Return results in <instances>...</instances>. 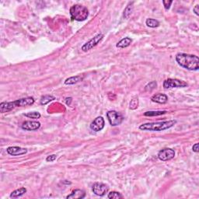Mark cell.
<instances>
[{
    "label": "cell",
    "mask_w": 199,
    "mask_h": 199,
    "mask_svg": "<svg viewBox=\"0 0 199 199\" xmlns=\"http://www.w3.org/2000/svg\"><path fill=\"white\" fill-rule=\"evenodd\" d=\"M57 156L56 155H51V156H48L46 158L47 162H53L56 160Z\"/></svg>",
    "instance_id": "27"
},
{
    "label": "cell",
    "mask_w": 199,
    "mask_h": 199,
    "mask_svg": "<svg viewBox=\"0 0 199 199\" xmlns=\"http://www.w3.org/2000/svg\"><path fill=\"white\" fill-rule=\"evenodd\" d=\"M108 198H114V199H119V198H123V195L121 193L117 192V191H111L107 195Z\"/></svg>",
    "instance_id": "22"
},
{
    "label": "cell",
    "mask_w": 199,
    "mask_h": 199,
    "mask_svg": "<svg viewBox=\"0 0 199 199\" xmlns=\"http://www.w3.org/2000/svg\"><path fill=\"white\" fill-rule=\"evenodd\" d=\"M146 24L149 27L151 28L158 27L160 26V22L155 19H152V18H149V19L146 20Z\"/></svg>",
    "instance_id": "18"
},
{
    "label": "cell",
    "mask_w": 199,
    "mask_h": 199,
    "mask_svg": "<svg viewBox=\"0 0 199 199\" xmlns=\"http://www.w3.org/2000/svg\"><path fill=\"white\" fill-rule=\"evenodd\" d=\"M193 11H194V13L196 14L197 16L199 15V5H196L194 7V9H193Z\"/></svg>",
    "instance_id": "29"
},
{
    "label": "cell",
    "mask_w": 199,
    "mask_h": 199,
    "mask_svg": "<svg viewBox=\"0 0 199 199\" xmlns=\"http://www.w3.org/2000/svg\"><path fill=\"white\" fill-rule=\"evenodd\" d=\"M27 192V189L25 187H21V188L16 189L14 191H13L10 194V197L16 198V197H21Z\"/></svg>",
    "instance_id": "17"
},
{
    "label": "cell",
    "mask_w": 199,
    "mask_h": 199,
    "mask_svg": "<svg viewBox=\"0 0 199 199\" xmlns=\"http://www.w3.org/2000/svg\"><path fill=\"white\" fill-rule=\"evenodd\" d=\"M107 117L111 126H118L123 122L124 117L119 112L115 110H110L107 113Z\"/></svg>",
    "instance_id": "5"
},
{
    "label": "cell",
    "mask_w": 199,
    "mask_h": 199,
    "mask_svg": "<svg viewBox=\"0 0 199 199\" xmlns=\"http://www.w3.org/2000/svg\"><path fill=\"white\" fill-rule=\"evenodd\" d=\"M176 61L179 65L187 70L197 71L199 69V59L194 55L179 53L176 55Z\"/></svg>",
    "instance_id": "1"
},
{
    "label": "cell",
    "mask_w": 199,
    "mask_h": 199,
    "mask_svg": "<svg viewBox=\"0 0 199 199\" xmlns=\"http://www.w3.org/2000/svg\"><path fill=\"white\" fill-rule=\"evenodd\" d=\"M177 123V121L171 120L167 121L153 122V123H146L141 125L139 129L143 131H152V132H161L167 130L173 127Z\"/></svg>",
    "instance_id": "3"
},
{
    "label": "cell",
    "mask_w": 199,
    "mask_h": 199,
    "mask_svg": "<svg viewBox=\"0 0 199 199\" xmlns=\"http://www.w3.org/2000/svg\"><path fill=\"white\" fill-rule=\"evenodd\" d=\"M34 103V99L33 97H26L16 100L13 102H2L0 103V112L5 113L9 112L18 107H26L32 105Z\"/></svg>",
    "instance_id": "2"
},
{
    "label": "cell",
    "mask_w": 199,
    "mask_h": 199,
    "mask_svg": "<svg viewBox=\"0 0 199 199\" xmlns=\"http://www.w3.org/2000/svg\"><path fill=\"white\" fill-rule=\"evenodd\" d=\"M132 10H133V6L132 5L129 4L127 7H126V9H125V12H124V16L125 18H128L129 16L132 14Z\"/></svg>",
    "instance_id": "24"
},
{
    "label": "cell",
    "mask_w": 199,
    "mask_h": 199,
    "mask_svg": "<svg viewBox=\"0 0 199 199\" xmlns=\"http://www.w3.org/2000/svg\"><path fill=\"white\" fill-rule=\"evenodd\" d=\"M167 110H158V111H147L144 114L145 116H149V117H153V116H159V115L164 114L167 113Z\"/></svg>",
    "instance_id": "20"
},
{
    "label": "cell",
    "mask_w": 199,
    "mask_h": 199,
    "mask_svg": "<svg viewBox=\"0 0 199 199\" xmlns=\"http://www.w3.org/2000/svg\"><path fill=\"white\" fill-rule=\"evenodd\" d=\"M24 116H26V117L29 118H33V119H38L41 118V114L39 112H30V113L27 114H24Z\"/></svg>",
    "instance_id": "21"
},
{
    "label": "cell",
    "mask_w": 199,
    "mask_h": 199,
    "mask_svg": "<svg viewBox=\"0 0 199 199\" xmlns=\"http://www.w3.org/2000/svg\"><path fill=\"white\" fill-rule=\"evenodd\" d=\"M187 86V83L183 80L177 79H167L163 82V87L165 89H172V88H182Z\"/></svg>",
    "instance_id": "6"
},
{
    "label": "cell",
    "mask_w": 199,
    "mask_h": 199,
    "mask_svg": "<svg viewBox=\"0 0 199 199\" xmlns=\"http://www.w3.org/2000/svg\"><path fill=\"white\" fill-rule=\"evenodd\" d=\"M156 86H157L156 82L153 81V82H151L150 83H149V84L146 86V91H151V90H153V89H154L155 88H156Z\"/></svg>",
    "instance_id": "25"
},
{
    "label": "cell",
    "mask_w": 199,
    "mask_h": 199,
    "mask_svg": "<svg viewBox=\"0 0 199 199\" xmlns=\"http://www.w3.org/2000/svg\"><path fill=\"white\" fill-rule=\"evenodd\" d=\"M175 156V152L172 149L165 148L160 150L158 153V158L161 161H168Z\"/></svg>",
    "instance_id": "7"
},
{
    "label": "cell",
    "mask_w": 199,
    "mask_h": 199,
    "mask_svg": "<svg viewBox=\"0 0 199 199\" xmlns=\"http://www.w3.org/2000/svg\"><path fill=\"white\" fill-rule=\"evenodd\" d=\"M172 2H173V1H168V0H163V5H164L165 9H170V5H171Z\"/></svg>",
    "instance_id": "26"
},
{
    "label": "cell",
    "mask_w": 199,
    "mask_h": 199,
    "mask_svg": "<svg viewBox=\"0 0 199 199\" xmlns=\"http://www.w3.org/2000/svg\"><path fill=\"white\" fill-rule=\"evenodd\" d=\"M70 15L74 20L84 21L87 19L89 11L84 5L76 4L70 8Z\"/></svg>",
    "instance_id": "4"
},
{
    "label": "cell",
    "mask_w": 199,
    "mask_h": 199,
    "mask_svg": "<svg viewBox=\"0 0 199 199\" xmlns=\"http://www.w3.org/2000/svg\"><path fill=\"white\" fill-rule=\"evenodd\" d=\"M83 79V77H82L81 76H73V77H70L69 79H67L65 81V85H73L76 84L77 82H80Z\"/></svg>",
    "instance_id": "15"
},
{
    "label": "cell",
    "mask_w": 199,
    "mask_h": 199,
    "mask_svg": "<svg viewBox=\"0 0 199 199\" xmlns=\"http://www.w3.org/2000/svg\"><path fill=\"white\" fill-rule=\"evenodd\" d=\"M132 42V40L131 39V38H125L122 40H121L117 44V47L118 48H127V47H128L129 45H131Z\"/></svg>",
    "instance_id": "16"
},
{
    "label": "cell",
    "mask_w": 199,
    "mask_h": 199,
    "mask_svg": "<svg viewBox=\"0 0 199 199\" xmlns=\"http://www.w3.org/2000/svg\"><path fill=\"white\" fill-rule=\"evenodd\" d=\"M22 128L26 131H35L38 130L41 127V123L35 121H27L22 125Z\"/></svg>",
    "instance_id": "12"
},
{
    "label": "cell",
    "mask_w": 199,
    "mask_h": 199,
    "mask_svg": "<svg viewBox=\"0 0 199 199\" xmlns=\"http://www.w3.org/2000/svg\"><path fill=\"white\" fill-rule=\"evenodd\" d=\"M151 100L155 103H166L168 100V96L166 94H163V93H157V94L153 95L151 97Z\"/></svg>",
    "instance_id": "14"
},
{
    "label": "cell",
    "mask_w": 199,
    "mask_h": 199,
    "mask_svg": "<svg viewBox=\"0 0 199 199\" xmlns=\"http://www.w3.org/2000/svg\"><path fill=\"white\" fill-rule=\"evenodd\" d=\"M104 119L102 117H97L93 120V121L91 123L90 128L93 131V132H100L104 128Z\"/></svg>",
    "instance_id": "10"
},
{
    "label": "cell",
    "mask_w": 199,
    "mask_h": 199,
    "mask_svg": "<svg viewBox=\"0 0 199 199\" xmlns=\"http://www.w3.org/2000/svg\"><path fill=\"white\" fill-rule=\"evenodd\" d=\"M55 98L53 96H50V95H45V96H43L41 99V105H46L47 103H48L49 102L54 100Z\"/></svg>",
    "instance_id": "19"
},
{
    "label": "cell",
    "mask_w": 199,
    "mask_h": 199,
    "mask_svg": "<svg viewBox=\"0 0 199 199\" xmlns=\"http://www.w3.org/2000/svg\"><path fill=\"white\" fill-rule=\"evenodd\" d=\"M138 105H139V100H138V98H134L131 100L130 103H129V108L131 110H136L138 107Z\"/></svg>",
    "instance_id": "23"
},
{
    "label": "cell",
    "mask_w": 199,
    "mask_h": 199,
    "mask_svg": "<svg viewBox=\"0 0 199 199\" xmlns=\"http://www.w3.org/2000/svg\"><path fill=\"white\" fill-rule=\"evenodd\" d=\"M6 152L11 156H21V155L26 154L27 153V149L24 148L19 147V146H10L8 147L6 149Z\"/></svg>",
    "instance_id": "11"
},
{
    "label": "cell",
    "mask_w": 199,
    "mask_h": 199,
    "mask_svg": "<svg viewBox=\"0 0 199 199\" xmlns=\"http://www.w3.org/2000/svg\"><path fill=\"white\" fill-rule=\"evenodd\" d=\"M198 143H195V144L192 147V150L194 152V153H198Z\"/></svg>",
    "instance_id": "28"
},
{
    "label": "cell",
    "mask_w": 199,
    "mask_h": 199,
    "mask_svg": "<svg viewBox=\"0 0 199 199\" xmlns=\"http://www.w3.org/2000/svg\"><path fill=\"white\" fill-rule=\"evenodd\" d=\"M108 187L103 183H95L93 185V192L97 196H103L108 191Z\"/></svg>",
    "instance_id": "9"
},
{
    "label": "cell",
    "mask_w": 199,
    "mask_h": 199,
    "mask_svg": "<svg viewBox=\"0 0 199 199\" xmlns=\"http://www.w3.org/2000/svg\"><path fill=\"white\" fill-rule=\"evenodd\" d=\"M103 34H101V33H100V34H98L96 35L94 38H92L90 41H88L87 43L85 44V45L82 47V50L83 51V52H87V51L90 50L91 48H93V47L96 46L100 41L103 39Z\"/></svg>",
    "instance_id": "8"
},
{
    "label": "cell",
    "mask_w": 199,
    "mask_h": 199,
    "mask_svg": "<svg viewBox=\"0 0 199 199\" xmlns=\"http://www.w3.org/2000/svg\"><path fill=\"white\" fill-rule=\"evenodd\" d=\"M86 197V193L84 190L80 189H76L74 190L69 195L66 197L67 199H82Z\"/></svg>",
    "instance_id": "13"
}]
</instances>
